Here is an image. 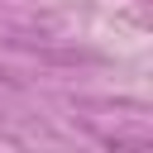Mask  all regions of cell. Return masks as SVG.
<instances>
[]
</instances>
